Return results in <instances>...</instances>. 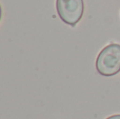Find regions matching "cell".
<instances>
[{"label": "cell", "instance_id": "obj_3", "mask_svg": "<svg viewBox=\"0 0 120 119\" xmlns=\"http://www.w3.org/2000/svg\"><path fill=\"white\" fill-rule=\"evenodd\" d=\"M106 119H120V114H118V115H113V116H110V117H108Z\"/></svg>", "mask_w": 120, "mask_h": 119}, {"label": "cell", "instance_id": "obj_1", "mask_svg": "<svg viewBox=\"0 0 120 119\" xmlns=\"http://www.w3.org/2000/svg\"><path fill=\"white\" fill-rule=\"evenodd\" d=\"M96 69L102 76H114L120 71V44L111 43L99 53Z\"/></svg>", "mask_w": 120, "mask_h": 119}, {"label": "cell", "instance_id": "obj_4", "mask_svg": "<svg viewBox=\"0 0 120 119\" xmlns=\"http://www.w3.org/2000/svg\"><path fill=\"white\" fill-rule=\"evenodd\" d=\"M1 14H2V12H1V6H0V19H1Z\"/></svg>", "mask_w": 120, "mask_h": 119}, {"label": "cell", "instance_id": "obj_2", "mask_svg": "<svg viewBox=\"0 0 120 119\" xmlns=\"http://www.w3.org/2000/svg\"><path fill=\"white\" fill-rule=\"evenodd\" d=\"M56 8L63 22L75 26L83 15L84 4L83 0H56Z\"/></svg>", "mask_w": 120, "mask_h": 119}]
</instances>
